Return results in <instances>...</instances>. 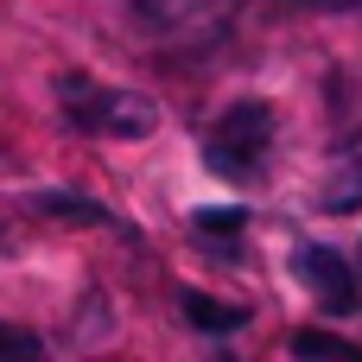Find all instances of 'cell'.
I'll return each instance as SVG.
<instances>
[{
    "mask_svg": "<svg viewBox=\"0 0 362 362\" xmlns=\"http://www.w3.org/2000/svg\"><path fill=\"white\" fill-rule=\"evenodd\" d=\"M57 102L70 115V127L83 134H102V140H146L159 127V108L134 89H115V83H89V76H64L57 83Z\"/></svg>",
    "mask_w": 362,
    "mask_h": 362,
    "instance_id": "6da1fadb",
    "label": "cell"
},
{
    "mask_svg": "<svg viewBox=\"0 0 362 362\" xmlns=\"http://www.w3.org/2000/svg\"><path fill=\"white\" fill-rule=\"evenodd\" d=\"M267 140H274V108H267V102H235V108L216 121V134H210V165H216L223 178H248V172L261 165Z\"/></svg>",
    "mask_w": 362,
    "mask_h": 362,
    "instance_id": "7a4b0ae2",
    "label": "cell"
},
{
    "mask_svg": "<svg viewBox=\"0 0 362 362\" xmlns=\"http://www.w3.org/2000/svg\"><path fill=\"white\" fill-rule=\"evenodd\" d=\"M293 274L312 286V299L325 312H356V274H350V261L337 248H318V242L293 248Z\"/></svg>",
    "mask_w": 362,
    "mask_h": 362,
    "instance_id": "3957f363",
    "label": "cell"
},
{
    "mask_svg": "<svg viewBox=\"0 0 362 362\" xmlns=\"http://www.w3.org/2000/svg\"><path fill=\"white\" fill-rule=\"evenodd\" d=\"M178 305H185V318H191L197 331H216V337L248 325V312H242V305H223V299H210V293H185Z\"/></svg>",
    "mask_w": 362,
    "mask_h": 362,
    "instance_id": "277c9868",
    "label": "cell"
},
{
    "mask_svg": "<svg viewBox=\"0 0 362 362\" xmlns=\"http://www.w3.org/2000/svg\"><path fill=\"white\" fill-rule=\"evenodd\" d=\"M248 223V210H229V204H216V210H197V229L204 235H235Z\"/></svg>",
    "mask_w": 362,
    "mask_h": 362,
    "instance_id": "5b68a950",
    "label": "cell"
},
{
    "mask_svg": "<svg viewBox=\"0 0 362 362\" xmlns=\"http://www.w3.org/2000/svg\"><path fill=\"white\" fill-rule=\"evenodd\" d=\"M293 350H299V356H350V344H344V337H331V331H299V337H293Z\"/></svg>",
    "mask_w": 362,
    "mask_h": 362,
    "instance_id": "8992f818",
    "label": "cell"
},
{
    "mask_svg": "<svg viewBox=\"0 0 362 362\" xmlns=\"http://www.w3.org/2000/svg\"><path fill=\"white\" fill-rule=\"evenodd\" d=\"M0 356H38V337H25V331H6V325H0Z\"/></svg>",
    "mask_w": 362,
    "mask_h": 362,
    "instance_id": "52a82bcc",
    "label": "cell"
},
{
    "mask_svg": "<svg viewBox=\"0 0 362 362\" xmlns=\"http://www.w3.org/2000/svg\"><path fill=\"white\" fill-rule=\"evenodd\" d=\"M356 261H362V255H356Z\"/></svg>",
    "mask_w": 362,
    "mask_h": 362,
    "instance_id": "ba28073f",
    "label": "cell"
}]
</instances>
